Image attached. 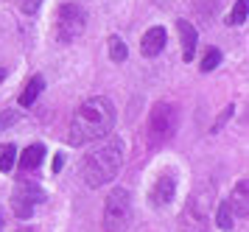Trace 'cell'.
<instances>
[{
    "instance_id": "ba28073f",
    "label": "cell",
    "mask_w": 249,
    "mask_h": 232,
    "mask_svg": "<svg viewBox=\"0 0 249 232\" xmlns=\"http://www.w3.org/2000/svg\"><path fill=\"white\" fill-rule=\"evenodd\" d=\"M177 31H179V36H182V59H185V62H193L199 34H196V28H193L188 20H177Z\"/></svg>"
},
{
    "instance_id": "ac0fdd59",
    "label": "cell",
    "mask_w": 249,
    "mask_h": 232,
    "mask_svg": "<svg viewBox=\"0 0 249 232\" xmlns=\"http://www.w3.org/2000/svg\"><path fill=\"white\" fill-rule=\"evenodd\" d=\"M17 6H20V11H25V14H36V9L42 6V0H17Z\"/></svg>"
},
{
    "instance_id": "8fae6325",
    "label": "cell",
    "mask_w": 249,
    "mask_h": 232,
    "mask_svg": "<svg viewBox=\"0 0 249 232\" xmlns=\"http://www.w3.org/2000/svg\"><path fill=\"white\" fill-rule=\"evenodd\" d=\"M227 204H230V210L235 213L238 218H247V179H244V182H238L235 185V190H232V199L227 201Z\"/></svg>"
},
{
    "instance_id": "d6986e66",
    "label": "cell",
    "mask_w": 249,
    "mask_h": 232,
    "mask_svg": "<svg viewBox=\"0 0 249 232\" xmlns=\"http://www.w3.org/2000/svg\"><path fill=\"white\" fill-rule=\"evenodd\" d=\"M62 165H65V154H56V157H53V174H59Z\"/></svg>"
},
{
    "instance_id": "7c38bea8",
    "label": "cell",
    "mask_w": 249,
    "mask_h": 232,
    "mask_svg": "<svg viewBox=\"0 0 249 232\" xmlns=\"http://www.w3.org/2000/svg\"><path fill=\"white\" fill-rule=\"evenodd\" d=\"M42 89H45V81H42V76H34L28 84H25L23 92H20V104H23V107H31V104L39 98V92H42Z\"/></svg>"
},
{
    "instance_id": "7a4b0ae2",
    "label": "cell",
    "mask_w": 249,
    "mask_h": 232,
    "mask_svg": "<svg viewBox=\"0 0 249 232\" xmlns=\"http://www.w3.org/2000/svg\"><path fill=\"white\" fill-rule=\"evenodd\" d=\"M121 165H124V143H121L118 137H112L109 143H104L98 151H92V154L84 160L81 174H84V182H87L90 188H101L109 179L118 177Z\"/></svg>"
},
{
    "instance_id": "3957f363",
    "label": "cell",
    "mask_w": 249,
    "mask_h": 232,
    "mask_svg": "<svg viewBox=\"0 0 249 232\" xmlns=\"http://www.w3.org/2000/svg\"><path fill=\"white\" fill-rule=\"evenodd\" d=\"M132 224V196L129 190L115 188L104 204V232H126Z\"/></svg>"
},
{
    "instance_id": "8992f818",
    "label": "cell",
    "mask_w": 249,
    "mask_h": 232,
    "mask_svg": "<svg viewBox=\"0 0 249 232\" xmlns=\"http://www.w3.org/2000/svg\"><path fill=\"white\" fill-rule=\"evenodd\" d=\"M45 201V193L42 188H36L34 182H20L12 193V207L20 218H31L34 215V207Z\"/></svg>"
},
{
    "instance_id": "52a82bcc",
    "label": "cell",
    "mask_w": 249,
    "mask_h": 232,
    "mask_svg": "<svg viewBox=\"0 0 249 232\" xmlns=\"http://www.w3.org/2000/svg\"><path fill=\"white\" fill-rule=\"evenodd\" d=\"M174 193H177V179L171 174H162V177L154 182V190H151V204L157 207H165L174 201Z\"/></svg>"
},
{
    "instance_id": "e0dca14e",
    "label": "cell",
    "mask_w": 249,
    "mask_h": 232,
    "mask_svg": "<svg viewBox=\"0 0 249 232\" xmlns=\"http://www.w3.org/2000/svg\"><path fill=\"white\" fill-rule=\"evenodd\" d=\"M218 62H221V54H218V51H207V56L202 59V65H199V70H202V73H210V70L218 67Z\"/></svg>"
},
{
    "instance_id": "9c48e42d",
    "label": "cell",
    "mask_w": 249,
    "mask_h": 232,
    "mask_svg": "<svg viewBox=\"0 0 249 232\" xmlns=\"http://www.w3.org/2000/svg\"><path fill=\"white\" fill-rule=\"evenodd\" d=\"M162 48H165V28H160V25L148 28V31L143 34V42H140L143 56H146V59H154Z\"/></svg>"
},
{
    "instance_id": "4fadbf2b",
    "label": "cell",
    "mask_w": 249,
    "mask_h": 232,
    "mask_svg": "<svg viewBox=\"0 0 249 232\" xmlns=\"http://www.w3.org/2000/svg\"><path fill=\"white\" fill-rule=\"evenodd\" d=\"M215 227H218L221 232L232 230V210H230V204H227V201H221V204H218V210H215Z\"/></svg>"
},
{
    "instance_id": "30bf717a",
    "label": "cell",
    "mask_w": 249,
    "mask_h": 232,
    "mask_svg": "<svg viewBox=\"0 0 249 232\" xmlns=\"http://www.w3.org/2000/svg\"><path fill=\"white\" fill-rule=\"evenodd\" d=\"M42 157H45V148L39 143L28 145L23 154H20V168H23V171H34V168L42 165Z\"/></svg>"
},
{
    "instance_id": "5bb4252c",
    "label": "cell",
    "mask_w": 249,
    "mask_h": 232,
    "mask_svg": "<svg viewBox=\"0 0 249 232\" xmlns=\"http://www.w3.org/2000/svg\"><path fill=\"white\" fill-rule=\"evenodd\" d=\"M249 17V0H235V9L230 14V25H244Z\"/></svg>"
},
{
    "instance_id": "5b68a950",
    "label": "cell",
    "mask_w": 249,
    "mask_h": 232,
    "mask_svg": "<svg viewBox=\"0 0 249 232\" xmlns=\"http://www.w3.org/2000/svg\"><path fill=\"white\" fill-rule=\"evenodd\" d=\"M84 25H87V14L81 9L79 3H65L59 9V17H56V34L62 42H73L84 34Z\"/></svg>"
},
{
    "instance_id": "9a60e30c",
    "label": "cell",
    "mask_w": 249,
    "mask_h": 232,
    "mask_svg": "<svg viewBox=\"0 0 249 232\" xmlns=\"http://www.w3.org/2000/svg\"><path fill=\"white\" fill-rule=\"evenodd\" d=\"M14 160H17V148L14 145H3V151H0V171L9 174L14 168Z\"/></svg>"
},
{
    "instance_id": "277c9868",
    "label": "cell",
    "mask_w": 249,
    "mask_h": 232,
    "mask_svg": "<svg viewBox=\"0 0 249 232\" xmlns=\"http://www.w3.org/2000/svg\"><path fill=\"white\" fill-rule=\"evenodd\" d=\"M177 109L171 107L168 101H160L151 107V115H148V137H151V145H165L177 134Z\"/></svg>"
},
{
    "instance_id": "6da1fadb",
    "label": "cell",
    "mask_w": 249,
    "mask_h": 232,
    "mask_svg": "<svg viewBox=\"0 0 249 232\" xmlns=\"http://www.w3.org/2000/svg\"><path fill=\"white\" fill-rule=\"evenodd\" d=\"M115 126V107L109 98H90L84 101L70 123V145H84L109 134Z\"/></svg>"
},
{
    "instance_id": "2e32d148",
    "label": "cell",
    "mask_w": 249,
    "mask_h": 232,
    "mask_svg": "<svg viewBox=\"0 0 249 232\" xmlns=\"http://www.w3.org/2000/svg\"><path fill=\"white\" fill-rule=\"evenodd\" d=\"M109 56H112V62H126V45L121 36H109Z\"/></svg>"
}]
</instances>
